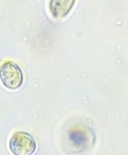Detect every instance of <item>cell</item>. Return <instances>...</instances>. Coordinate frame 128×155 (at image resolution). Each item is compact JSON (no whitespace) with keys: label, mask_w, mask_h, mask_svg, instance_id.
Masks as SVG:
<instances>
[{"label":"cell","mask_w":128,"mask_h":155,"mask_svg":"<svg viewBox=\"0 0 128 155\" xmlns=\"http://www.w3.org/2000/svg\"><path fill=\"white\" fill-rule=\"evenodd\" d=\"M23 81V71L16 62L7 60L0 66V82L5 88L10 91L18 90L22 86Z\"/></svg>","instance_id":"cell-1"},{"label":"cell","mask_w":128,"mask_h":155,"mask_svg":"<svg viewBox=\"0 0 128 155\" xmlns=\"http://www.w3.org/2000/svg\"><path fill=\"white\" fill-rule=\"evenodd\" d=\"M67 139L70 145L78 151L88 150L94 143L95 137L93 132L83 126H73L67 132Z\"/></svg>","instance_id":"cell-2"},{"label":"cell","mask_w":128,"mask_h":155,"mask_svg":"<svg viewBox=\"0 0 128 155\" xmlns=\"http://www.w3.org/2000/svg\"><path fill=\"white\" fill-rule=\"evenodd\" d=\"M36 149L34 138L26 131H17L9 140V150L14 155H32Z\"/></svg>","instance_id":"cell-3"},{"label":"cell","mask_w":128,"mask_h":155,"mask_svg":"<svg viewBox=\"0 0 128 155\" xmlns=\"http://www.w3.org/2000/svg\"><path fill=\"white\" fill-rule=\"evenodd\" d=\"M76 0H50L49 8L55 18H65L74 7Z\"/></svg>","instance_id":"cell-4"}]
</instances>
